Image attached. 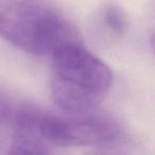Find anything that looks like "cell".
Listing matches in <instances>:
<instances>
[{"label":"cell","mask_w":155,"mask_h":155,"mask_svg":"<svg viewBox=\"0 0 155 155\" xmlns=\"http://www.w3.org/2000/svg\"><path fill=\"white\" fill-rule=\"evenodd\" d=\"M41 112L31 105L18 106L14 120L13 142L10 154H47L53 152L39 130Z\"/></svg>","instance_id":"4"},{"label":"cell","mask_w":155,"mask_h":155,"mask_svg":"<svg viewBox=\"0 0 155 155\" xmlns=\"http://www.w3.org/2000/svg\"><path fill=\"white\" fill-rule=\"evenodd\" d=\"M151 45H152V48H153V51L155 52V35H153L152 39H151Z\"/></svg>","instance_id":"8"},{"label":"cell","mask_w":155,"mask_h":155,"mask_svg":"<svg viewBox=\"0 0 155 155\" xmlns=\"http://www.w3.org/2000/svg\"><path fill=\"white\" fill-rule=\"evenodd\" d=\"M100 19L104 28L117 36L122 35L127 30V18L124 14L114 5H108L103 8Z\"/></svg>","instance_id":"5"},{"label":"cell","mask_w":155,"mask_h":155,"mask_svg":"<svg viewBox=\"0 0 155 155\" xmlns=\"http://www.w3.org/2000/svg\"><path fill=\"white\" fill-rule=\"evenodd\" d=\"M51 58L54 104L68 115L96 112L112 86L110 67L84 48L82 41L58 48Z\"/></svg>","instance_id":"1"},{"label":"cell","mask_w":155,"mask_h":155,"mask_svg":"<svg viewBox=\"0 0 155 155\" xmlns=\"http://www.w3.org/2000/svg\"><path fill=\"white\" fill-rule=\"evenodd\" d=\"M0 37L39 56L82 41L72 22L49 0H0Z\"/></svg>","instance_id":"2"},{"label":"cell","mask_w":155,"mask_h":155,"mask_svg":"<svg viewBox=\"0 0 155 155\" xmlns=\"http://www.w3.org/2000/svg\"><path fill=\"white\" fill-rule=\"evenodd\" d=\"M14 120L0 122V154H10L11 152L14 134Z\"/></svg>","instance_id":"6"},{"label":"cell","mask_w":155,"mask_h":155,"mask_svg":"<svg viewBox=\"0 0 155 155\" xmlns=\"http://www.w3.org/2000/svg\"><path fill=\"white\" fill-rule=\"evenodd\" d=\"M18 106V104L14 103L9 97L0 91V122L13 121Z\"/></svg>","instance_id":"7"},{"label":"cell","mask_w":155,"mask_h":155,"mask_svg":"<svg viewBox=\"0 0 155 155\" xmlns=\"http://www.w3.org/2000/svg\"><path fill=\"white\" fill-rule=\"evenodd\" d=\"M39 130L51 147H108L122 140L124 131L108 115L86 114L54 116L41 112Z\"/></svg>","instance_id":"3"}]
</instances>
